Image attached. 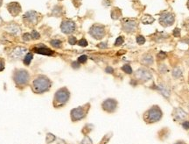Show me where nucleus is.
Instances as JSON below:
<instances>
[{
	"instance_id": "obj_1",
	"label": "nucleus",
	"mask_w": 189,
	"mask_h": 144,
	"mask_svg": "<svg viewBox=\"0 0 189 144\" xmlns=\"http://www.w3.org/2000/svg\"><path fill=\"white\" fill-rule=\"evenodd\" d=\"M52 83L50 79L45 76H39L35 78L32 84V89L35 93L40 94L47 92L51 88Z\"/></svg>"
},
{
	"instance_id": "obj_2",
	"label": "nucleus",
	"mask_w": 189,
	"mask_h": 144,
	"mask_svg": "<svg viewBox=\"0 0 189 144\" xmlns=\"http://www.w3.org/2000/svg\"><path fill=\"white\" fill-rule=\"evenodd\" d=\"M163 117V112L159 106H153L148 109L143 115V119L146 124H153L159 122Z\"/></svg>"
},
{
	"instance_id": "obj_3",
	"label": "nucleus",
	"mask_w": 189,
	"mask_h": 144,
	"mask_svg": "<svg viewBox=\"0 0 189 144\" xmlns=\"http://www.w3.org/2000/svg\"><path fill=\"white\" fill-rule=\"evenodd\" d=\"M69 98H70L69 91L67 88H61V89L58 90L54 95L53 105L56 107L62 106L68 101Z\"/></svg>"
},
{
	"instance_id": "obj_4",
	"label": "nucleus",
	"mask_w": 189,
	"mask_h": 144,
	"mask_svg": "<svg viewBox=\"0 0 189 144\" xmlns=\"http://www.w3.org/2000/svg\"><path fill=\"white\" fill-rule=\"evenodd\" d=\"M13 80L17 86H25L29 83L30 76L29 73L25 70H15L13 74Z\"/></svg>"
},
{
	"instance_id": "obj_5",
	"label": "nucleus",
	"mask_w": 189,
	"mask_h": 144,
	"mask_svg": "<svg viewBox=\"0 0 189 144\" xmlns=\"http://www.w3.org/2000/svg\"><path fill=\"white\" fill-rule=\"evenodd\" d=\"M89 34L96 40H101L103 39L105 34H106V30H105V26L101 25V24H94L89 31Z\"/></svg>"
},
{
	"instance_id": "obj_6",
	"label": "nucleus",
	"mask_w": 189,
	"mask_h": 144,
	"mask_svg": "<svg viewBox=\"0 0 189 144\" xmlns=\"http://www.w3.org/2000/svg\"><path fill=\"white\" fill-rule=\"evenodd\" d=\"M88 109L89 107H85V106H79L77 108H74L71 110L70 112V115H71V120L73 121H81L82 119H84L87 115L88 113Z\"/></svg>"
},
{
	"instance_id": "obj_7",
	"label": "nucleus",
	"mask_w": 189,
	"mask_h": 144,
	"mask_svg": "<svg viewBox=\"0 0 189 144\" xmlns=\"http://www.w3.org/2000/svg\"><path fill=\"white\" fill-rule=\"evenodd\" d=\"M135 80L136 81H141V82H146L152 78V72L147 70L146 68H140L135 72Z\"/></svg>"
},
{
	"instance_id": "obj_8",
	"label": "nucleus",
	"mask_w": 189,
	"mask_h": 144,
	"mask_svg": "<svg viewBox=\"0 0 189 144\" xmlns=\"http://www.w3.org/2000/svg\"><path fill=\"white\" fill-rule=\"evenodd\" d=\"M23 20L25 25L31 26L36 25L39 20V14L33 11H29L26 13H25L23 17Z\"/></svg>"
},
{
	"instance_id": "obj_9",
	"label": "nucleus",
	"mask_w": 189,
	"mask_h": 144,
	"mask_svg": "<svg viewBox=\"0 0 189 144\" xmlns=\"http://www.w3.org/2000/svg\"><path fill=\"white\" fill-rule=\"evenodd\" d=\"M174 22H175V16L172 12L165 11L159 17V23L161 26H163L165 27L173 26L174 24Z\"/></svg>"
},
{
	"instance_id": "obj_10",
	"label": "nucleus",
	"mask_w": 189,
	"mask_h": 144,
	"mask_svg": "<svg viewBox=\"0 0 189 144\" xmlns=\"http://www.w3.org/2000/svg\"><path fill=\"white\" fill-rule=\"evenodd\" d=\"M75 23L69 19H65L60 24V30L65 34H70L75 31Z\"/></svg>"
},
{
	"instance_id": "obj_11",
	"label": "nucleus",
	"mask_w": 189,
	"mask_h": 144,
	"mask_svg": "<svg viewBox=\"0 0 189 144\" xmlns=\"http://www.w3.org/2000/svg\"><path fill=\"white\" fill-rule=\"evenodd\" d=\"M122 28L128 33H134L138 28V23L133 19H124L122 23Z\"/></svg>"
},
{
	"instance_id": "obj_12",
	"label": "nucleus",
	"mask_w": 189,
	"mask_h": 144,
	"mask_svg": "<svg viewBox=\"0 0 189 144\" xmlns=\"http://www.w3.org/2000/svg\"><path fill=\"white\" fill-rule=\"evenodd\" d=\"M102 107L107 113H114L117 107V101L114 99H105L102 104Z\"/></svg>"
},
{
	"instance_id": "obj_13",
	"label": "nucleus",
	"mask_w": 189,
	"mask_h": 144,
	"mask_svg": "<svg viewBox=\"0 0 189 144\" xmlns=\"http://www.w3.org/2000/svg\"><path fill=\"white\" fill-rule=\"evenodd\" d=\"M27 49L25 48H23V47H17L15 48L11 53V58L15 59V60H18V59H24L25 55L27 54L26 53Z\"/></svg>"
},
{
	"instance_id": "obj_14",
	"label": "nucleus",
	"mask_w": 189,
	"mask_h": 144,
	"mask_svg": "<svg viewBox=\"0 0 189 144\" xmlns=\"http://www.w3.org/2000/svg\"><path fill=\"white\" fill-rule=\"evenodd\" d=\"M7 9L9 11V12L11 13V15H12L13 17L18 16L21 11V6L17 2H11V3L8 4Z\"/></svg>"
},
{
	"instance_id": "obj_15",
	"label": "nucleus",
	"mask_w": 189,
	"mask_h": 144,
	"mask_svg": "<svg viewBox=\"0 0 189 144\" xmlns=\"http://www.w3.org/2000/svg\"><path fill=\"white\" fill-rule=\"evenodd\" d=\"M32 50H33V52H35L37 54H40V55H53V51H52L50 48H46L43 44L36 46Z\"/></svg>"
},
{
	"instance_id": "obj_16",
	"label": "nucleus",
	"mask_w": 189,
	"mask_h": 144,
	"mask_svg": "<svg viewBox=\"0 0 189 144\" xmlns=\"http://www.w3.org/2000/svg\"><path fill=\"white\" fill-rule=\"evenodd\" d=\"M187 113L181 108H176L174 112V119L175 121H184L187 118Z\"/></svg>"
},
{
	"instance_id": "obj_17",
	"label": "nucleus",
	"mask_w": 189,
	"mask_h": 144,
	"mask_svg": "<svg viewBox=\"0 0 189 144\" xmlns=\"http://www.w3.org/2000/svg\"><path fill=\"white\" fill-rule=\"evenodd\" d=\"M140 62H141L142 64H144L145 66H150V65L153 64L154 59H153V56L151 54H145V55H142Z\"/></svg>"
},
{
	"instance_id": "obj_18",
	"label": "nucleus",
	"mask_w": 189,
	"mask_h": 144,
	"mask_svg": "<svg viewBox=\"0 0 189 144\" xmlns=\"http://www.w3.org/2000/svg\"><path fill=\"white\" fill-rule=\"evenodd\" d=\"M157 90H158L165 98H169V96H170V90H169V88H168L167 85H165L164 84H160L159 85H158V86H157Z\"/></svg>"
},
{
	"instance_id": "obj_19",
	"label": "nucleus",
	"mask_w": 189,
	"mask_h": 144,
	"mask_svg": "<svg viewBox=\"0 0 189 144\" xmlns=\"http://www.w3.org/2000/svg\"><path fill=\"white\" fill-rule=\"evenodd\" d=\"M6 30L13 34H18L20 33V27L16 24H10L6 26Z\"/></svg>"
},
{
	"instance_id": "obj_20",
	"label": "nucleus",
	"mask_w": 189,
	"mask_h": 144,
	"mask_svg": "<svg viewBox=\"0 0 189 144\" xmlns=\"http://www.w3.org/2000/svg\"><path fill=\"white\" fill-rule=\"evenodd\" d=\"M155 21V18L152 16V15H149V14H145L143 16V18H141V22L145 25H150V24H152L153 22Z\"/></svg>"
},
{
	"instance_id": "obj_21",
	"label": "nucleus",
	"mask_w": 189,
	"mask_h": 144,
	"mask_svg": "<svg viewBox=\"0 0 189 144\" xmlns=\"http://www.w3.org/2000/svg\"><path fill=\"white\" fill-rule=\"evenodd\" d=\"M122 16V11L119 8H113L111 11V18L113 19H118Z\"/></svg>"
},
{
	"instance_id": "obj_22",
	"label": "nucleus",
	"mask_w": 189,
	"mask_h": 144,
	"mask_svg": "<svg viewBox=\"0 0 189 144\" xmlns=\"http://www.w3.org/2000/svg\"><path fill=\"white\" fill-rule=\"evenodd\" d=\"M172 74H173V77L174 78H180L182 76V70L179 67H176L173 70Z\"/></svg>"
},
{
	"instance_id": "obj_23",
	"label": "nucleus",
	"mask_w": 189,
	"mask_h": 144,
	"mask_svg": "<svg viewBox=\"0 0 189 144\" xmlns=\"http://www.w3.org/2000/svg\"><path fill=\"white\" fill-rule=\"evenodd\" d=\"M32 58H33V55L32 53H27L24 57V63L28 66L31 63V61L32 60Z\"/></svg>"
},
{
	"instance_id": "obj_24",
	"label": "nucleus",
	"mask_w": 189,
	"mask_h": 144,
	"mask_svg": "<svg viewBox=\"0 0 189 144\" xmlns=\"http://www.w3.org/2000/svg\"><path fill=\"white\" fill-rule=\"evenodd\" d=\"M122 70L124 71V72H125L126 74H132V72H133V70H132V68L131 67V65H129V64H124L123 67H122Z\"/></svg>"
},
{
	"instance_id": "obj_25",
	"label": "nucleus",
	"mask_w": 189,
	"mask_h": 144,
	"mask_svg": "<svg viewBox=\"0 0 189 144\" xmlns=\"http://www.w3.org/2000/svg\"><path fill=\"white\" fill-rule=\"evenodd\" d=\"M51 45L55 48H60L62 46V42L60 40H51Z\"/></svg>"
},
{
	"instance_id": "obj_26",
	"label": "nucleus",
	"mask_w": 189,
	"mask_h": 144,
	"mask_svg": "<svg viewBox=\"0 0 189 144\" xmlns=\"http://www.w3.org/2000/svg\"><path fill=\"white\" fill-rule=\"evenodd\" d=\"M56 139V137L53 135V134H47L46 135V142L47 143H53V141Z\"/></svg>"
},
{
	"instance_id": "obj_27",
	"label": "nucleus",
	"mask_w": 189,
	"mask_h": 144,
	"mask_svg": "<svg viewBox=\"0 0 189 144\" xmlns=\"http://www.w3.org/2000/svg\"><path fill=\"white\" fill-rule=\"evenodd\" d=\"M136 40H137V43H138V45H144V44L145 43V38L143 35H138V36L137 37Z\"/></svg>"
},
{
	"instance_id": "obj_28",
	"label": "nucleus",
	"mask_w": 189,
	"mask_h": 144,
	"mask_svg": "<svg viewBox=\"0 0 189 144\" xmlns=\"http://www.w3.org/2000/svg\"><path fill=\"white\" fill-rule=\"evenodd\" d=\"M167 70H168V69H167V67L166 64H160V65L159 66V71L160 73L165 74V73L167 72Z\"/></svg>"
},
{
	"instance_id": "obj_29",
	"label": "nucleus",
	"mask_w": 189,
	"mask_h": 144,
	"mask_svg": "<svg viewBox=\"0 0 189 144\" xmlns=\"http://www.w3.org/2000/svg\"><path fill=\"white\" fill-rule=\"evenodd\" d=\"M124 37L123 36H119V37H117V39L115 41V46H121L124 43Z\"/></svg>"
},
{
	"instance_id": "obj_30",
	"label": "nucleus",
	"mask_w": 189,
	"mask_h": 144,
	"mask_svg": "<svg viewBox=\"0 0 189 144\" xmlns=\"http://www.w3.org/2000/svg\"><path fill=\"white\" fill-rule=\"evenodd\" d=\"M167 53L164 52V51H160V52L157 55V58H158L159 60H164V59L167 58Z\"/></svg>"
},
{
	"instance_id": "obj_31",
	"label": "nucleus",
	"mask_w": 189,
	"mask_h": 144,
	"mask_svg": "<svg viewBox=\"0 0 189 144\" xmlns=\"http://www.w3.org/2000/svg\"><path fill=\"white\" fill-rule=\"evenodd\" d=\"M31 35H32V40H38V39H39V37H40L39 33L36 30H32V32L31 33Z\"/></svg>"
},
{
	"instance_id": "obj_32",
	"label": "nucleus",
	"mask_w": 189,
	"mask_h": 144,
	"mask_svg": "<svg viewBox=\"0 0 189 144\" xmlns=\"http://www.w3.org/2000/svg\"><path fill=\"white\" fill-rule=\"evenodd\" d=\"M87 60H88V56L85 55H81V56L78 58L77 62L81 64V63H85V62H87Z\"/></svg>"
},
{
	"instance_id": "obj_33",
	"label": "nucleus",
	"mask_w": 189,
	"mask_h": 144,
	"mask_svg": "<svg viewBox=\"0 0 189 144\" xmlns=\"http://www.w3.org/2000/svg\"><path fill=\"white\" fill-rule=\"evenodd\" d=\"M68 43L70 45H75L77 43V40L74 36H69L68 37Z\"/></svg>"
},
{
	"instance_id": "obj_34",
	"label": "nucleus",
	"mask_w": 189,
	"mask_h": 144,
	"mask_svg": "<svg viewBox=\"0 0 189 144\" xmlns=\"http://www.w3.org/2000/svg\"><path fill=\"white\" fill-rule=\"evenodd\" d=\"M78 45L81 46V47H87V46H88V41H87V40H85L84 38H83V39H81V40L78 41Z\"/></svg>"
},
{
	"instance_id": "obj_35",
	"label": "nucleus",
	"mask_w": 189,
	"mask_h": 144,
	"mask_svg": "<svg viewBox=\"0 0 189 144\" xmlns=\"http://www.w3.org/2000/svg\"><path fill=\"white\" fill-rule=\"evenodd\" d=\"M23 40H24L25 41H29V40H32V39L31 33H25V34L23 35Z\"/></svg>"
},
{
	"instance_id": "obj_36",
	"label": "nucleus",
	"mask_w": 189,
	"mask_h": 144,
	"mask_svg": "<svg viewBox=\"0 0 189 144\" xmlns=\"http://www.w3.org/2000/svg\"><path fill=\"white\" fill-rule=\"evenodd\" d=\"M82 144H93L92 143V141H91V139H90L89 136H85V137H84V139L82 140Z\"/></svg>"
},
{
	"instance_id": "obj_37",
	"label": "nucleus",
	"mask_w": 189,
	"mask_h": 144,
	"mask_svg": "<svg viewBox=\"0 0 189 144\" xmlns=\"http://www.w3.org/2000/svg\"><path fill=\"white\" fill-rule=\"evenodd\" d=\"M173 34L174 37H181V29L180 28H175L173 32Z\"/></svg>"
},
{
	"instance_id": "obj_38",
	"label": "nucleus",
	"mask_w": 189,
	"mask_h": 144,
	"mask_svg": "<svg viewBox=\"0 0 189 144\" xmlns=\"http://www.w3.org/2000/svg\"><path fill=\"white\" fill-rule=\"evenodd\" d=\"M5 62H4V60L3 59V58H1L0 57V71H3L4 70V68H5Z\"/></svg>"
},
{
	"instance_id": "obj_39",
	"label": "nucleus",
	"mask_w": 189,
	"mask_h": 144,
	"mask_svg": "<svg viewBox=\"0 0 189 144\" xmlns=\"http://www.w3.org/2000/svg\"><path fill=\"white\" fill-rule=\"evenodd\" d=\"M182 128L186 130H188L189 129V121H184L182 122Z\"/></svg>"
},
{
	"instance_id": "obj_40",
	"label": "nucleus",
	"mask_w": 189,
	"mask_h": 144,
	"mask_svg": "<svg viewBox=\"0 0 189 144\" xmlns=\"http://www.w3.org/2000/svg\"><path fill=\"white\" fill-rule=\"evenodd\" d=\"M105 72H106V73H109V74H111V73L114 72V70H113V68H111L110 66H108V67L105 69Z\"/></svg>"
},
{
	"instance_id": "obj_41",
	"label": "nucleus",
	"mask_w": 189,
	"mask_h": 144,
	"mask_svg": "<svg viewBox=\"0 0 189 144\" xmlns=\"http://www.w3.org/2000/svg\"><path fill=\"white\" fill-rule=\"evenodd\" d=\"M97 47H98L99 48H106L108 47V45H107V43H106V42H102V43L98 44V45H97Z\"/></svg>"
},
{
	"instance_id": "obj_42",
	"label": "nucleus",
	"mask_w": 189,
	"mask_h": 144,
	"mask_svg": "<svg viewBox=\"0 0 189 144\" xmlns=\"http://www.w3.org/2000/svg\"><path fill=\"white\" fill-rule=\"evenodd\" d=\"M111 4H112V3H111V0H103V4L104 6H110Z\"/></svg>"
},
{
	"instance_id": "obj_43",
	"label": "nucleus",
	"mask_w": 189,
	"mask_h": 144,
	"mask_svg": "<svg viewBox=\"0 0 189 144\" xmlns=\"http://www.w3.org/2000/svg\"><path fill=\"white\" fill-rule=\"evenodd\" d=\"M72 67L74 69H78V68H80V63L78 62H72Z\"/></svg>"
},
{
	"instance_id": "obj_44",
	"label": "nucleus",
	"mask_w": 189,
	"mask_h": 144,
	"mask_svg": "<svg viewBox=\"0 0 189 144\" xmlns=\"http://www.w3.org/2000/svg\"><path fill=\"white\" fill-rule=\"evenodd\" d=\"M174 144H187L185 142H182V141H179V142H177L176 143Z\"/></svg>"
},
{
	"instance_id": "obj_45",
	"label": "nucleus",
	"mask_w": 189,
	"mask_h": 144,
	"mask_svg": "<svg viewBox=\"0 0 189 144\" xmlns=\"http://www.w3.org/2000/svg\"><path fill=\"white\" fill-rule=\"evenodd\" d=\"M2 24H3V19L0 18V25H2Z\"/></svg>"
},
{
	"instance_id": "obj_46",
	"label": "nucleus",
	"mask_w": 189,
	"mask_h": 144,
	"mask_svg": "<svg viewBox=\"0 0 189 144\" xmlns=\"http://www.w3.org/2000/svg\"><path fill=\"white\" fill-rule=\"evenodd\" d=\"M188 9H189V0H188Z\"/></svg>"
},
{
	"instance_id": "obj_47",
	"label": "nucleus",
	"mask_w": 189,
	"mask_h": 144,
	"mask_svg": "<svg viewBox=\"0 0 189 144\" xmlns=\"http://www.w3.org/2000/svg\"><path fill=\"white\" fill-rule=\"evenodd\" d=\"M2 5V0H0V6Z\"/></svg>"
}]
</instances>
